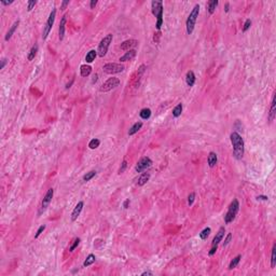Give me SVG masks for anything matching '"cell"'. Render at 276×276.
I'll use <instances>...</instances> for the list:
<instances>
[{"mask_svg":"<svg viewBox=\"0 0 276 276\" xmlns=\"http://www.w3.org/2000/svg\"><path fill=\"white\" fill-rule=\"evenodd\" d=\"M181 112H182V104H178L176 106L175 108L173 109V117L174 118H178L181 116Z\"/></svg>","mask_w":276,"mask_h":276,"instance_id":"obj_27","label":"cell"},{"mask_svg":"<svg viewBox=\"0 0 276 276\" xmlns=\"http://www.w3.org/2000/svg\"><path fill=\"white\" fill-rule=\"evenodd\" d=\"M126 167H127V162H126V160H123V162H122V164H121L120 168H119V174L124 173V171L126 169Z\"/></svg>","mask_w":276,"mask_h":276,"instance_id":"obj_35","label":"cell"},{"mask_svg":"<svg viewBox=\"0 0 276 276\" xmlns=\"http://www.w3.org/2000/svg\"><path fill=\"white\" fill-rule=\"evenodd\" d=\"M130 203H131V202H130V198L125 200V201H124V203H123V207H124V208H128V206H130Z\"/></svg>","mask_w":276,"mask_h":276,"instance_id":"obj_46","label":"cell"},{"mask_svg":"<svg viewBox=\"0 0 276 276\" xmlns=\"http://www.w3.org/2000/svg\"><path fill=\"white\" fill-rule=\"evenodd\" d=\"M95 261H96L95 255L90 254L88 257H86V259L84 260V262H83V266H84V268H86V266H90V265H92V264H93Z\"/></svg>","mask_w":276,"mask_h":276,"instance_id":"obj_23","label":"cell"},{"mask_svg":"<svg viewBox=\"0 0 276 276\" xmlns=\"http://www.w3.org/2000/svg\"><path fill=\"white\" fill-rule=\"evenodd\" d=\"M80 242H81V239H79V237H77V239H73V243H72V245L70 246V248H69V251H73V250H75V249L79 246Z\"/></svg>","mask_w":276,"mask_h":276,"instance_id":"obj_34","label":"cell"},{"mask_svg":"<svg viewBox=\"0 0 276 276\" xmlns=\"http://www.w3.org/2000/svg\"><path fill=\"white\" fill-rule=\"evenodd\" d=\"M44 230H45V226L43 224V226H41L40 228L38 229L37 233H36V235H35V239H38V237H39V236L41 235V233H42V232L44 231Z\"/></svg>","mask_w":276,"mask_h":276,"instance_id":"obj_39","label":"cell"},{"mask_svg":"<svg viewBox=\"0 0 276 276\" xmlns=\"http://www.w3.org/2000/svg\"><path fill=\"white\" fill-rule=\"evenodd\" d=\"M98 79V75H93V79H92V83H95Z\"/></svg>","mask_w":276,"mask_h":276,"instance_id":"obj_49","label":"cell"},{"mask_svg":"<svg viewBox=\"0 0 276 276\" xmlns=\"http://www.w3.org/2000/svg\"><path fill=\"white\" fill-rule=\"evenodd\" d=\"M92 72V67L88 65H82L80 67V75L81 77H88Z\"/></svg>","mask_w":276,"mask_h":276,"instance_id":"obj_22","label":"cell"},{"mask_svg":"<svg viewBox=\"0 0 276 276\" xmlns=\"http://www.w3.org/2000/svg\"><path fill=\"white\" fill-rule=\"evenodd\" d=\"M219 1L218 0H210L208 1V12L209 14H213L215 11H216V8L218 7Z\"/></svg>","mask_w":276,"mask_h":276,"instance_id":"obj_25","label":"cell"},{"mask_svg":"<svg viewBox=\"0 0 276 276\" xmlns=\"http://www.w3.org/2000/svg\"><path fill=\"white\" fill-rule=\"evenodd\" d=\"M231 239H232V234L231 233H228V235H226V239H224V242H223V247L226 246V245H228V244L231 242Z\"/></svg>","mask_w":276,"mask_h":276,"instance_id":"obj_40","label":"cell"},{"mask_svg":"<svg viewBox=\"0 0 276 276\" xmlns=\"http://www.w3.org/2000/svg\"><path fill=\"white\" fill-rule=\"evenodd\" d=\"M37 52H38V45L35 44L33 48L30 49L29 53H28V56H27V59L28 60H33L35 58V56L37 55Z\"/></svg>","mask_w":276,"mask_h":276,"instance_id":"obj_28","label":"cell"},{"mask_svg":"<svg viewBox=\"0 0 276 276\" xmlns=\"http://www.w3.org/2000/svg\"><path fill=\"white\" fill-rule=\"evenodd\" d=\"M194 200H195V193L194 192H192V193H190V195L188 196V204L189 205H192L194 202Z\"/></svg>","mask_w":276,"mask_h":276,"instance_id":"obj_38","label":"cell"},{"mask_svg":"<svg viewBox=\"0 0 276 276\" xmlns=\"http://www.w3.org/2000/svg\"><path fill=\"white\" fill-rule=\"evenodd\" d=\"M229 10H230V3L226 2V5H224V11H226V12H229Z\"/></svg>","mask_w":276,"mask_h":276,"instance_id":"obj_47","label":"cell"},{"mask_svg":"<svg viewBox=\"0 0 276 276\" xmlns=\"http://www.w3.org/2000/svg\"><path fill=\"white\" fill-rule=\"evenodd\" d=\"M251 26V20L250 18H248V20H246V22H245V24H244V27H243V31L245 33V31H247V30L250 28Z\"/></svg>","mask_w":276,"mask_h":276,"instance_id":"obj_36","label":"cell"},{"mask_svg":"<svg viewBox=\"0 0 276 276\" xmlns=\"http://www.w3.org/2000/svg\"><path fill=\"white\" fill-rule=\"evenodd\" d=\"M198 14H200V5H195L193 9H192V11L190 12V14H189L188 18H187V22H186L187 33H188V35H191V34L193 33L194 27H195L196 20H197V18H198Z\"/></svg>","mask_w":276,"mask_h":276,"instance_id":"obj_3","label":"cell"},{"mask_svg":"<svg viewBox=\"0 0 276 276\" xmlns=\"http://www.w3.org/2000/svg\"><path fill=\"white\" fill-rule=\"evenodd\" d=\"M96 175V172L95 171H91L88 172V173H86L85 175L83 176V181H85V182H88V181H90L91 179L93 178L94 176Z\"/></svg>","mask_w":276,"mask_h":276,"instance_id":"obj_33","label":"cell"},{"mask_svg":"<svg viewBox=\"0 0 276 276\" xmlns=\"http://www.w3.org/2000/svg\"><path fill=\"white\" fill-rule=\"evenodd\" d=\"M276 116V101H275V94L273 95V98H272V103H271V107H270V111H269V122L272 123L275 119Z\"/></svg>","mask_w":276,"mask_h":276,"instance_id":"obj_14","label":"cell"},{"mask_svg":"<svg viewBox=\"0 0 276 276\" xmlns=\"http://www.w3.org/2000/svg\"><path fill=\"white\" fill-rule=\"evenodd\" d=\"M7 63H8L7 58H2V59H1V65H0V69H3V68H5V66L7 65Z\"/></svg>","mask_w":276,"mask_h":276,"instance_id":"obj_43","label":"cell"},{"mask_svg":"<svg viewBox=\"0 0 276 276\" xmlns=\"http://www.w3.org/2000/svg\"><path fill=\"white\" fill-rule=\"evenodd\" d=\"M241 259H242V256L241 255H239V256H236L235 258L232 260L231 262H230V264H229V269L230 270H233V269H235L236 266H237V264L239 263V261H241Z\"/></svg>","mask_w":276,"mask_h":276,"instance_id":"obj_29","label":"cell"},{"mask_svg":"<svg viewBox=\"0 0 276 276\" xmlns=\"http://www.w3.org/2000/svg\"><path fill=\"white\" fill-rule=\"evenodd\" d=\"M136 56V50L134 49V50H130L127 51V52L124 54L123 56H121L120 57V63H124V62H128V60H132L134 57Z\"/></svg>","mask_w":276,"mask_h":276,"instance_id":"obj_16","label":"cell"},{"mask_svg":"<svg viewBox=\"0 0 276 276\" xmlns=\"http://www.w3.org/2000/svg\"><path fill=\"white\" fill-rule=\"evenodd\" d=\"M99 145H101V140L99 139H97V138H93L92 140L88 143V148L92 149V150H94V149L98 148L99 147Z\"/></svg>","mask_w":276,"mask_h":276,"instance_id":"obj_31","label":"cell"},{"mask_svg":"<svg viewBox=\"0 0 276 276\" xmlns=\"http://www.w3.org/2000/svg\"><path fill=\"white\" fill-rule=\"evenodd\" d=\"M143 127V122H136L135 124H133L132 125V127L128 130V135L130 136H133V135H135L136 133H138V131L140 130V128Z\"/></svg>","mask_w":276,"mask_h":276,"instance_id":"obj_20","label":"cell"},{"mask_svg":"<svg viewBox=\"0 0 276 276\" xmlns=\"http://www.w3.org/2000/svg\"><path fill=\"white\" fill-rule=\"evenodd\" d=\"M186 82L188 84V86H193L195 83V75L192 70H189L186 75Z\"/></svg>","mask_w":276,"mask_h":276,"instance_id":"obj_19","label":"cell"},{"mask_svg":"<svg viewBox=\"0 0 276 276\" xmlns=\"http://www.w3.org/2000/svg\"><path fill=\"white\" fill-rule=\"evenodd\" d=\"M256 198L258 200V201H259V200H261V201H268V200H269V197H268V196H265V195H258Z\"/></svg>","mask_w":276,"mask_h":276,"instance_id":"obj_44","label":"cell"},{"mask_svg":"<svg viewBox=\"0 0 276 276\" xmlns=\"http://www.w3.org/2000/svg\"><path fill=\"white\" fill-rule=\"evenodd\" d=\"M224 233H226V228L224 226H221L219 229V231L217 232L216 236L213 237V242H211V246H218L219 243L222 242V239L224 237Z\"/></svg>","mask_w":276,"mask_h":276,"instance_id":"obj_12","label":"cell"},{"mask_svg":"<svg viewBox=\"0 0 276 276\" xmlns=\"http://www.w3.org/2000/svg\"><path fill=\"white\" fill-rule=\"evenodd\" d=\"M150 179V174L149 173H143L140 175V177L138 178V186H145L146 183L148 182Z\"/></svg>","mask_w":276,"mask_h":276,"instance_id":"obj_21","label":"cell"},{"mask_svg":"<svg viewBox=\"0 0 276 276\" xmlns=\"http://www.w3.org/2000/svg\"><path fill=\"white\" fill-rule=\"evenodd\" d=\"M232 146H233V156L237 160H241L244 156V149H245V143L244 139L237 132H232L230 135Z\"/></svg>","mask_w":276,"mask_h":276,"instance_id":"obj_1","label":"cell"},{"mask_svg":"<svg viewBox=\"0 0 276 276\" xmlns=\"http://www.w3.org/2000/svg\"><path fill=\"white\" fill-rule=\"evenodd\" d=\"M143 276H145V275H152V272H150V271H146V272H143V274H141Z\"/></svg>","mask_w":276,"mask_h":276,"instance_id":"obj_50","label":"cell"},{"mask_svg":"<svg viewBox=\"0 0 276 276\" xmlns=\"http://www.w3.org/2000/svg\"><path fill=\"white\" fill-rule=\"evenodd\" d=\"M125 69L123 64H118V63H108L105 64L103 66V71L108 75H116V73H120Z\"/></svg>","mask_w":276,"mask_h":276,"instance_id":"obj_6","label":"cell"},{"mask_svg":"<svg viewBox=\"0 0 276 276\" xmlns=\"http://www.w3.org/2000/svg\"><path fill=\"white\" fill-rule=\"evenodd\" d=\"M68 5H69V0H65V1L62 2V7H60V9H62V10H65L66 7H67Z\"/></svg>","mask_w":276,"mask_h":276,"instance_id":"obj_42","label":"cell"},{"mask_svg":"<svg viewBox=\"0 0 276 276\" xmlns=\"http://www.w3.org/2000/svg\"><path fill=\"white\" fill-rule=\"evenodd\" d=\"M112 38H113L112 34H108V35L105 36V37L101 40V42L98 44V49H97V55L99 56V57H104V56L107 54L109 45H110V43L112 42Z\"/></svg>","mask_w":276,"mask_h":276,"instance_id":"obj_5","label":"cell"},{"mask_svg":"<svg viewBox=\"0 0 276 276\" xmlns=\"http://www.w3.org/2000/svg\"><path fill=\"white\" fill-rule=\"evenodd\" d=\"M276 265V244L273 245L272 248V255H271V268L274 269Z\"/></svg>","mask_w":276,"mask_h":276,"instance_id":"obj_30","label":"cell"},{"mask_svg":"<svg viewBox=\"0 0 276 276\" xmlns=\"http://www.w3.org/2000/svg\"><path fill=\"white\" fill-rule=\"evenodd\" d=\"M151 165H152V160L149 156H143L137 162V164L135 166V171L137 173H143V171H146Z\"/></svg>","mask_w":276,"mask_h":276,"instance_id":"obj_9","label":"cell"},{"mask_svg":"<svg viewBox=\"0 0 276 276\" xmlns=\"http://www.w3.org/2000/svg\"><path fill=\"white\" fill-rule=\"evenodd\" d=\"M217 162H218V156H217V154L215 152H209L208 154V158H207V163H208V166L209 167H215L217 164Z\"/></svg>","mask_w":276,"mask_h":276,"instance_id":"obj_17","label":"cell"},{"mask_svg":"<svg viewBox=\"0 0 276 276\" xmlns=\"http://www.w3.org/2000/svg\"><path fill=\"white\" fill-rule=\"evenodd\" d=\"M239 210V202L236 198H234L233 201L231 202V204H230V206H229V209L226 211V213L224 215V222L226 224L231 223L232 221L235 219Z\"/></svg>","mask_w":276,"mask_h":276,"instance_id":"obj_4","label":"cell"},{"mask_svg":"<svg viewBox=\"0 0 276 276\" xmlns=\"http://www.w3.org/2000/svg\"><path fill=\"white\" fill-rule=\"evenodd\" d=\"M96 56H97V51L95 50H91L90 52L86 54L85 56V62L86 63H92V62H94L96 58Z\"/></svg>","mask_w":276,"mask_h":276,"instance_id":"obj_24","label":"cell"},{"mask_svg":"<svg viewBox=\"0 0 276 276\" xmlns=\"http://www.w3.org/2000/svg\"><path fill=\"white\" fill-rule=\"evenodd\" d=\"M211 232V229L209 228V226H207V228H205L203 230V231L200 233V237H201V239H203V241H205V239H207V237L209 236V234H210Z\"/></svg>","mask_w":276,"mask_h":276,"instance_id":"obj_32","label":"cell"},{"mask_svg":"<svg viewBox=\"0 0 276 276\" xmlns=\"http://www.w3.org/2000/svg\"><path fill=\"white\" fill-rule=\"evenodd\" d=\"M217 249H218V246H211V249L209 250V252H208L209 256H213V255L216 254Z\"/></svg>","mask_w":276,"mask_h":276,"instance_id":"obj_41","label":"cell"},{"mask_svg":"<svg viewBox=\"0 0 276 276\" xmlns=\"http://www.w3.org/2000/svg\"><path fill=\"white\" fill-rule=\"evenodd\" d=\"M139 116H140V118L143 119V120H148V119L151 117V109H149V108L141 109L140 112H139Z\"/></svg>","mask_w":276,"mask_h":276,"instance_id":"obj_26","label":"cell"},{"mask_svg":"<svg viewBox=\"0 0 276 276\" xmlns=\"http://www.w3.org/2000/svg\"><path fill=\"white\" fill-rule=\"evenodd\" d=\"M53 195H54V190H53L52 188L49 189V190L47 191V193H45L44 197H43L42 202H41L40 209H39V215H41V213H42L43 211H45V209H47V208L49 207L50 203L52 202Z\"/></svg>","mask_w":276,"mask_h":276,"instance_id":"obj_10","label":"cell"},{"mask_svg":"<svg viewBox=\"0 0 276 276\" xmlns=\"http://www.w3.org/2000/svg\"><path fill=\"white\" fill-rule=\"evenodd\" d=\"M36 3H37V1H36V0H30V1H28V2H27V10L28 11L33 10L34 7L36 5Z\"/></svg>","mask_w":276,"mask_h":276,"instance_id":"obj_37","label":"cell"},{"mask_svg":"<svg viewBox=\"0 0 276 276\" xmlns=\"http://www.w3.org/2000/svg\"><path fill=\"white\" fill-rule=\"evenodd\" d=\"M66 21H67V16L64 15L59 23V28H58V36H59V40L62 41L64 39L65 36V26H66Z\"/></svg>","mask_w":276,"mask_h":276,"instance_id":"obj_15","label":"cell"},{"mask_svg":"<svg viewBox=\"0 0 276 276\" xmlns=\"http://www.w3.org/2000/svg\"><path fill=\"white\" fill-rule=\"evenodd\" d=\"M83 206H84V203H83L82 201H80L77 205H75L72 213H71V221H75L78 219V217L80 216L81 211H82V209H83Z\"/></svg>","mask_w":276,"mask_h":276,"instance_id":"obj_13","label":"cell"},{"mask_svg":"<svg viewBox=\"0 0 276 276\" xmlns=\"http://www.w3.org/2000/svg\"><path fill=\"white\" fill-rule=\"evenodd\" d=\"M55 16H56V10L55 9H52L51 11L50 15H49V18L47 21V24L44 26V29H43V33H42V39L45 40L48 38L49 34H50L51 29L53 27V24H54V21H55Z\"/></svg>","mask_w":276,"mask_h":276,"instance_id":"obj_7","label":"cell"},{"mask_svg":"<svg viewBox=\"0 0 276 276\" xmlns=\"http://www.w3.org/2000/svg\"><path fill=\"white\" fill-rule=\"evenodd\" d=\"M18 25H20V21H15L14 23H13V25L11 26V28L9 29V31L7 33V35H5V41H9L11 39V37L13 36V34L15 33V30H16V28L18 27Z\"/></svg>","mask_w":276,"mask_h":276,"instance_id":"obj_18","label":"cell"},{"mask_svg":"<svg viewBox=\"0 0 276 276\" xmlns=\"http://www.w3.org/2000/svg\"><path fill=\"white\" fill-rule=\"evenodd\" d=\"M96 5H97V0H92L90 2V8L91 9H94L96 7Z\"/></svg>","mask_w":276,"mask_h":276,"instance_id":"obj_45","label":"cell"},{"mask_svg":"<svg viewBox=\"0 0 276 276\" xmlns=\"http://www.w3.org/2000/svg\"><path fill=\"white\" fill-rule=\"evenodd\" d=\"M138 45V40L136 39H128L121 43V50L123 51H130V50H134V48H136Z\"/></svg>","mask_w":276,"mask_h":276,"instance_id":"obj_11","label":"cell"},{"mask_svg":"<svg viewBox=\"0 0 276 276\" xmlns=\"http://www.w3.org/2000/svg\"><path fill=\"white\" fill-rule=\"evenodd\" d=\"M13 1H1V5H11Z\"/></svg>","mask_w":276,"mask_h":276,"instance_id":"obj_48","label":"cell"},{"mask_svg":"<svg viewBox=\"0 0 276 276\" xmlns=\"http://www.w3.org/2000/svg\"><path fill=\"white\" fill-rule=\"evenodd\" d=\"M151 10H152V14L156 18V29L160 30L163 25V2L153 0L151 2Z\"/></svg>","mask_w":276,"mask_h":276,"instance_id":"obj_2","label":"cell"},{"mask_svg":"<svg viewBox=\"0 0 276 276\" xmlns=\"http://www.w3.org/2000/svg\"><path fill=\"white\" fill-rule=\"evenodd\" d=\"M119 85H120V79L116 78V77H112V78H109L106 82L103 83V85L101 86L99 91L106 93V92L111 91L112 88H116L117 86H119Z\"/></svg>","mask_w":276,"mask_h":276,"instance_id":"obj_8","label":"cell"}]
</instances>
